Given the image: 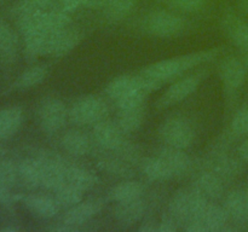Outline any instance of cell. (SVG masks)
Segmentation results:
<instances>
[{
	"label": "cell",
	"instance_id": "obj_44",
	"mask_svg": "<svg viewBox=\"0 0 248 232\" xmlns=\"http://www.w3.org/2000/svg\"><path fill=\"white\" fill-rule=\"evenodd\" d=\"M2 1H4V0H0V4H1V2H2Z\"/></svg>",
	"mask_w": 248,
	"mask_h": 232
},
{
	"label": "cell",
	"instance_id": "obj_12",
	"mask_svg": "<svg viewBox=\"0 0 248 232\" xmlns=\"http://www.w3.org/2000/svg\"><path fill=\"white\" fill-rule=\"evenodd\" d=\"M81 38L82 35L79 29L73 28L70 26L56 31L51 39L48 55L53 56V57H63V56L68 55L79 45Z\"/></svg>",
	"mask_w": 248,
	"mask_h": 232
},
{
	"label": "cell",
	"instance_id": "obj_31",
	"mask_svg": "<svg viewBox=\"0 0 248 232\" xmlns=\"http://www.w3.org/2000/svg\"><path fill=\"white\" fill-rule=\"evenodd\" d=\"M47 76V69L44 65H35L22 72L16 81V87L19 89H28L41 84Z\"/></svg>",
	"mask_w": 248,
	"mask_h": 232
},
{
	"label": "cell",
	"instance_id": "obj_21",
	"mask_svg": "<svg viewBox=\"0 0 248 232\" xmlns=\"http://www.w3.org/2000/svg\"><path fill=\"white\" fill-rule=\"evenodd\" d=\"M18 51V40L11 27L0 21V60L5 64L15 62Z\"/></svg>",
	"mask_w": 248,
	"mask_h": 232
},
{
	"label": "cell",
	"instance_id": "obj_16",
	"mask_svg": "<svg viewBox=\"0 0 248 232\" xmlns=\"http://www.w3.org/2000/svg\"><path fill=\"white\" fill-rule=\"evenodd\" d=\"M198 220L202 226L203 232H217L227 229L229 217L224 207L210 202Z\"/></svg>",
	"mask_w": 248,
	"mask_h": 232
},
{
	"label": "cell",
	"instance_id": "obj_38",
	"mask_svg": "<svg viewBox=\"0 0 248 232\" xmlns=\"http://www.w3.org/2000/svg\"><path fill=\"white\" fill-rule=\"evenodd\" d=\"M14 203V197L10 192V188L0 181V204L5 207H11Z\"/></svg>",
	"mask_w": 248,
	"mask_h": 232
},
{
	"label": "cell",
	"instance_id": "obj_19",
	"mask_svg": "<svg viewBox=\"0 0 248 232\" xmlns=\"http://www.w3.org/2000/svg\"><path fill=\"white\" fill-rule=\"evenodd\" d=\"M225 33L230 38V40L234 43L235 46L244 51L245 53L248 52V23L242 21L240 17L235 14H229L223 21Z\"/></svg>",
	"mask_w": 248,
	"mask_h": 232
},
{
	"label": "cell",
	"instance_id": "obj_15",
	"mask_svg": "<svg viewBox=\"0 0 248 232\" xmlns=\"http://www.w3.org/2000/svg\"><path fill=\"white\" fill-rule=\"evenodd\" d=\"M169 212L178 221L179 226H186L194 219V208L191 190H181L172 197Z\"/></svg>",
	"mask_w": 248,
	"mask_h": 232
},
{
	"label": "cell",
	"instance_id": "obj_11",
	"mask_svg": "<svg viewBox=\"0 0 248 232\" xmlns=\"http://www.w3.org/2000/svg\"><path fill=\"white\" fill-rule=\"evenodd\" d=\"M125 133L120 130L118 123L102 120L93 125V139L102 149L107 151H116L125 143Z\"/></svg>",
	"mask_w": 248,
	"mask_h": 232
},
{
	"label": "cell",
	"instance_id": "obj_8",
	"mask_svg": "<svg viewBox=\"0 0 248 232\" xmlns=\"http://www.w3.org/2000/svg\"><path fill=\"white\" fill-rule=\"evenodd\" d=\"M41 163V188L56 191L67 181L64 160L55 155H43L38 157Z\"/></svg>",
	"mask_w": 248,
	"mask_h": 232
},
{
	"label": "cell",
	"instance_id": "obj_40",
	"mask_svg": "<svg viewBox=\"0 0 248 232\" xmlns=\"http://www.w3.org/2000/svg\"><path fill=\"white\" fill-rule=\"evenodd\" d=\"M239 154H240V156L245 160V161L248 162V139L245 140V142L240 145Z\"/></svg>",
	"mask_w": 248,
	"mask_h": 232
},
{
	"label": "cell",
	"instance_id": "obj_5",
	"mask_svg": "<svg viewBox=\"0 0 248 232\" xmlns=\"http://www.w3.org/2000/svg\"><path fill=\"white\" fill-rule=\"evenodd\" d=\"M144 30L157 38H173L186 28V22L173 12L154 11L144 19Z\"/></svg>",
	"mask_w": 248,
	"mask_h": 232
},
{
	"label": "cell",
	"instance_id": "obj_42",
	"mask_svg": "<svg viewBox=\"0 0 248 232\" xmlns=\"http://www.w3.org/2000/svg\"><path fill=\"white\" fill-rule=\"evenodd\" d=\"M245 65H246V69L248 70V52L245 53Z\"/></svg>",
	"mask_w": 248,
	"mask_h": 232
},
{
	"label": "cell",
	"instance_id": "obj_26",
	"mask_svg": "<svg viewBox=\"0 0 248 232\" xmlns=\"http://www.w3.org/2000/svg\"><path fill=\"white\" fill-rule=\"evenodd\" d=\"M19 180L28 188L41 186V163L38 157L27 159L18 164Z\"/></svg>",
	"mask_w": 248,
	"mask_h": 232
},
{
	"label": "cell",
	"instance_id": "obj_32",
	"mask_svg": "<svg viewBox=\"0 0 248 232\" xmlns=\"http://www.w3.org/2000/svg\"><path fill=\"white\" fill-rule=\"evenodd\" d=\"M136 0H106L104 14L111 21H119L127 16L135 6Z\"/></svg>",
	"mask_w": 248,
	"mask_h": 232
},
{
	"label": "cell",
	"instance_id": "obj_13",
	"mask_svg": "<svg viewBox=\"0 0 248 232\" xmlns=\"http://www.w3.org/2000/svg\"><path fill=\"white\" fill-rule=\"evenodd\" d=\"M23 203L26 207L33 213L35 217L41 219H52L60 212L57 200L47 195H29L23 197Z\"/></svg>",
	"mask_w": 248,
	"mask_h": 232
},
{
	"label": "cell",
	"instance_id": "obj_28",
	"mask_svg": "<svg viewBox=\"0 0 248 232\" xmlns=\"http://www.w3.org/2000/svg\"><path fill=\"white\" fill-rule=\"evenodd\" d=\"M142 169L144 175L152 181L169 180L174 176L166 162L159 155L145 159L143 161Z\"/></svg>",
	"mask_w": 248,
	"mask_h": 232
},
{
	"label": "cell",
	"instance_id": "obj_18",
	"mask_svg": "<svg viewBox=\"0 0 248 232\" xmlns=\"http://www.w3.org/2000/svg\"><path fill=\"white\" fill-rule=\"evenodd\" d=\"M224 209L232 224L241 225L248 222L246 192L241 190H234L227 196L224 202Z\"/></svg>",
	"mask_w": 248,
	"mask_h": 232
},
{
	"label": "cell",
	"instance_id": "obj_17",
	"mask_svg": "<svg viewBox=\"0 0 248 232\" xmlns=\"http://www.w3.org/2000/svg\"><path fill=\"white\" fill-rule=\"evenodd\" d=\"M157 155L166 162L174 176L188 173L189 169L191 168V164H193L190 156L186 152H184L183 149H177V147L167 145V146L162 147L157 152Z\"/></svg>",
	"mask_w": 248,
	"mask_h": 232
},
{
	"label": "cell",
	"instance_id": "obj_1",
	"mask_svg": "<svg viewBox=\"0 0 248 232\" xmlns=\"http://www.w3.org/2000/svg\"><path fill=\"white\" fill-rule=\"evenodd\" d=\"M218 53H219V50L216 47L210 48V50L186 53V55L169 58V59L159 60V62L147 65L140 72V74L144 75L152 81L156 82L159 86H161L164 82L170 81L174 77H178L179 75L184 74L186 70H190L193 68L199 67V65L211 62L217 57Z\"/></svg>",
	"mask_w": 248,
	"mask_h": 232
},
{
	"label": "cell",
	"instance_id": "obj_39",
	"mask_svg": "<svg viewBox=\"0 0 248 232\" xmlns=\"http://www.w3.org/2000/svg\"><path fill=\"white\" fill-rule=\"evenodd\" d=\"M140 231H144V232L159 231V226H157V225H155L153 221H145V222H143L142 226L140 227Z\"/></svg>",
	"mask_w": 248,
	"mask_h": 232
},
{
	"label": "cell",
	"instance_id": "obj_29",
	"mask_svg": "<svg viewBox=\"0 0 248 232\" xmlns=\"http://www.w3.org/2000/svg\"><path fill=\"white\" fill-rule=\"evenodd\" d=\"M211 171L217 173L220 178H232L240 171V163L234 157L228 156L224 152H218L211 160Z\"/></svg>",
	"mask_w": 248,
	"mask_h": 232
},
{
	"label": "cell",
	"instance_id": "obj_22",
	"mask_svg": "<svg viewBox=\"0 0 248 232\" xmlns=\"http://www.w3.org/2000/svg\"><path fill=\"white\" fill-rule=\"evenodd\" d=\"M194 188L200 191L208 200H218L222 197L224 191L222 178L212 171L201 173L196 179Z\"/></svg>",
	"mask_w": 248,
	"mask_h": 232
},
{
	"label": "cell",
	"instance_id": "obj_7",
	"mask_svg": "<svg viewBox=\"0 0 248 232\" xmlns=\"http://www.w3.org/2000/svg\"><path fill=\"white\" fill-rule=\"evenodd\" d=\"M205 74L206 72H195V74L182 77L178 81L172 84L159 98L156 103L157 106L160 109L169 108V106L174 105V104L188 98L191 93L196 91L200 82L205 79Z\"/></svg>",
	"mask_w": 248,
	"mask_h": 232
},
{
	"label": "cell",
	"instance_id": "obj_27",
	"mask_svg": "<svg viewBox=\"0 0 248 232\" xmlns=\"http://www.w3.org/2000/svg\"><path fill=\"white\" fill-rule=\"evenodd\" d=\"M143 192H144V188L140 181L125 180L113 186L109 192V197L116 203L127 202V201L142 198Z\"/></svg>",
	"mask_w": 248,
	"mask_h": 232
},
{
	"label": "cell",
	"instance_id": "obj_24",
	"mask_svg": "<svg viewBox=\"0 0 248 232\" xmlns=\"http://www.w3.org/2000/svg\"><path fill=\"white\" fill-rule=\"evenodd\" d=\"M65 174H67L68 183L73 184L84 192L94 188L98 181L97 176L91 171L74 163L65 164Z\"/></svg>",
	"mask_w": 248,
	"mask_h": 232
},
{
	"label": "cell",
	"instance_id": "obj_14",
	"mask_svg": "<svg viewBox=\"0 0 248 232\" xmlns=\"http://www.w3.org/2000/svg\"><path fill=\"white\" fill-rule=\"evenodd\" d=\"M145 213V204L142 198H137L127 202L116 203L114 208V217L116 221L123 226H132L142 220Z\"/></svg>",
	"mask_w": 248,
	"mask_h": 232
},
{
	"label": "cell",
	"instance_id": "obj_4",
	"mask_svg": "<svg viewBox=\"0 0 248 232\" xmlns=\"http://www.w3.org/2000/svg\"><path fill=\"white\" fill-rule=\"evenodd\" d=\"M159 134L169 146L184 150L194 143L195 128L186 117L173 116L161 123Z\"/></svg>",
	"mask_w": 248,
	"mask_h": 232
},
{
	"label": "cell",
	"instance_id": "obj_30",
	"mask_svg": "<svg viewBox=\"0 0 248 232\" xmlns=\"http://www.w3.org/2000/svg\"><path fill=\"white\" fill-rule=\"evenodd\" d=\"M53 192H55V198L57 200L58 204L64 208H70L78 204L79 202H81L82 197H84V191L68 181L62 184Z\"/></svg>",
	"mask_w": 248,
	"mask_h": 232
},
{
	"label": "cell",
	"instance_id": "obj_36",
	"mask_svg": "<svg viewBox=\"0 0 248 232\" xmlns=\"http://www.w3.org/2000/svg\"><path fill=\"white\" fill-rule=\"evenodd\" d=\"M170 5L184 12L199 11L205 4V0H169Z\"/></svg>",
	"mask_w": 248,
	"mask_h": 232
},
{
	"label": "cell",
	"instance_id": "obj_41",
	"mask_svg": "<svg viewBox=\"0 0 248 232\" xmlns=\"http://www.w3.org/2000/svg\"><path fill=\"white\" fill-rule=\"evenodd\" d=\"M240 10L248 16V0H240Z\"/></svg>",
	"mask_w": 248,
	"mask_h": 232
},
{
	"label": "cell",
	"instance_id": "obj_2",
	"mask_svg": "<svg viewBox=\"0 0 248 232\" xmlns=\"http://www.w3.org/2000/svg\"><path fill=\"white\" fill-rule=\"evenodd\" d=\"M107 94L118 104L119 109L144 105L150 93L142 75H121L108 84Z\"/></svg>",
	"mask_w": 248,
	"mask_h": 232
},
{
	"label": "cell",
	"instance_id": "obj_23",
	"mask_svg": "<svg viewBox=\"0 0 248 232\" xmlns=\"http://www.w3.org/2000/svg\"><path fill=\"white\" fill-rule=\"evenodd\" d=\"M23 121V111L18 106H10L0 111V139H9L16 134Z\"/></svg>",
	"mask_w": 248,
	"mask_h": 232
},
{
	"label": "cell",
	"instance_id": "obj_3",
	"mask_svg": "<svg viewBox=\"0 0 248 232\" xmlns=\"http://www.w3.org/2000/svg\"><path fill=\"white\" fill-rule=\"evenodd\" d=\"M108 114L106 102L94 94H86L78 98L69 109V118L73 123L79 126L96 125L104 120Z\"/></svg>",
	"mask_w": 248,
	"mask_h": 232
},
{
	"label": "cell",
	"instance_id": "obj_20",
	"mask_svg": "<svg viewBox=\"0 0 248 232\" xmlns=\"http://www.w3.org/2000/svg\"><path fill=\"white\" fill-rule=\"evenodd\" d=\"M61 145L73 156H85L91 150V140L89 135L79 130H67L61 138Z\"/></svg>",
	"mask_w": 248,
	"mask_h": 232
},
{
	"label": "cell",
	"instance_id": "obj_34",
	"mask_svg": "<svg viewBox=\"0 0 248 232\" xmlns=\"http://www.w3.org/2000/svg\"><path fill=\"white\" fill-rule=\"evenodd\" d=\"M18 166L11 161L0 162V181L9 188L14 186L18 180Z\"/></svg>",
	"mask_w": 248,
	"mask_h": 232
},
{
	"label": "cell",
	"instance_id": "obj_6",
	"mask_svg": "<svg viewBox=\"0 0 248 232\" xmlns=\"http://www.w3.org/2000/svg\"><path fill=\"white\" fill-rule=\"evenodd\" d=\"M69 118V110L58 98H46L39 106L38 120L46 134H53L64 127Z\"/></svg>",
	"mask_w": 248,
	"mask_h": 232
},
{
	"label": "cell",
	"instance_id": "obj_9",
	"mask_svg": "<svg viewBox=\"0 0 248 232\" xmlns=\"http://www.w3.org/2000/svg\"><path fill=\"white\" fill-rule=\"evenodd\" d=\"M246 65L236 57H227L219 65L220 80L228 96H234L246 79Z\"/></svg>",
	"mask_w": 248,
	"mask_h": 232
},
{
	"label": "cell",
	"instance_id": "obj_10",
	"mask_svg": "<svg viewBox=\"0 0 248 232\" xmlns=\"http://www.w3.org/2000/svg\"><path fill=\"white\" fill-rule=\"evenodd\" d=\"M102 208H103V201L99 198L81 201L78 204L68 208V210L63 215L62 224L77 230L78 227L86 224L92 218L96 217L101 212Z\"/></svg>",
	"mask_w": 248,
	"mask_h": 232
},
{
	"label": "cell",
	"instance_id": "obj_37",
	"mask_svg": "<svg viewBox=\"0 0 248 232\" xmlns=\"http://www.w3.org/2000/svg\"><path fill=\"white\" fill-rule=\"evenodd\" d=\"M157 226H159L160 232H174L178 230L179 224L176 218L171 213L167 212L166 214L162 215L161 220L157 222Z\"/></svg>",
	"mask_w": 248,
	"mask_h": 232
},
{
	"label": "cell",
	"instance_id": "obj_43",
	"mask_svg": "<svg viewBox=\"0 0 248 232\" xmlns=\"http://www.w3.org/2000/svg\"><path fill=\"white\" fill-rule=\"evenodd\" d=\"M246 205H247V217H248V188L246 191Z\"/></svg>",
	"mask_w": 248,
	"mask_h": 232
},
{
	"label": "cell",
	"instance_id": "obj_33",
	"mask_svg": "<svg viewBox=\"0 0 248 232\" xmlns=\"http://www.w3.org/2000/svg\"><path fill=\"white\" fill-rule=\"evenodd\" d=\"M99 166L102 169L111 175H121V176H130L132 174V169H131L130 164L125 162V160L114 159V157H107L99 161Z\"/></svg>",
	"mask_w": 248,
	"mask_h": 232
},
{
	"label": "cell",
	"instance_id": "obj_35",
	"mask_svg": "<svg viewBox=\"0 0 248 232\" xmlns=\"http://www.w3.org/2000/svg\"><path fill=\"white\" fill-rule=\"evenodd\" d=\"M232 130L239 135L248 133V105H245L235 114L232 121Z\"/></svg>",
	"mask_w": 248,
	"mask_h": 232
},
{
	"label": "cell",
	"instance_id": "obj_25",
	"mask_svg": "<svg viewBox=\"0 0 248 232\" xmlns=\"http://www.w3.org/2000/svg\"><path fill=\"white\" fill-rule=\"evenodd\" d=\"M145 117V104L132 108L119 109L118 126L124 133H133L142 126Z\"/></svg>",
	"mask_w": 248,
	"mask_h": 232
}]
</instances>
